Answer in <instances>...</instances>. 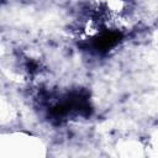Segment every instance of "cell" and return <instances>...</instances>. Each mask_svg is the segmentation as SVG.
Here are the masks:
<instances>
[{
	"instance_id": "cell-1",
	"label": "cell",
	"mask_w": 158,
	"mask_h": 158,
	"mask_svg": "<svg viewBox=\"0 0 158 158\" xmlns=\"http://www.w3.org/2000/svg\"><path fill=\"white\" fill-rule=\"evenodd\" d=\"M121 40V33L117 31H102L91 40V46L96 52H107L114 48Z\"/></svg>"
}]
</instances>
